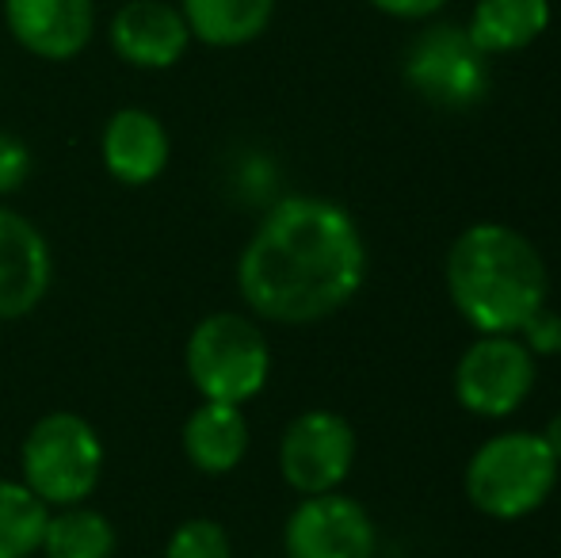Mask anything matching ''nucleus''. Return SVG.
<instances>
[{
	"label": "nucleus",
	"mask_w": 561,
	"mask_h": 558,
	"mask_svg": "<svg viewBox=\"0 0 561 558\" xmlns=\"http://www.w3.org/2000/svg\"><path fill=\"white\" fill-rule=\"evenodd\" d=\"M367 276V246L344 207L318 195L275 203L237 261V287L252 314L310 326L336 314Z\"/></svg>",
	"instance_id": "1"
},
{
	"label": "nucleus",
	"mask_w": 561,
	"mask_h": 558,
	"mask_svg": "<svg viewBox=\"0 0 561 558\" xmlns=\"http://www.w3.org/2000/svg\"><path fill=\"white\" fill-rule=\"evenodd\" d=\"M447 295L478 333H519L547 306V264L512 226H466L447 253Z\"/></svg>",
	"instance_id": "2"
},
{
	"label": "nucleus",
	"mask_w": 561,
	"mask_h": 558,
	"mask_svg": "<svg viewBox=\"0 0 561 558\" xmlns=\"http://www.w3.org/2000/svg\"><path fill=\"white\" fill-rule=\"evenodd\" d=\"M558 467L542 432H501L473 452L466 498L493 521H519L554 493Z\"/></svg>",
	"instance_id": "3"
},
{
	"label": "nucleus",
	"mask_w": 561,
	"mask_h": 558,
	"mask_svg": "<svg viewBox=\"0 0 561 558\" xmlns=\"http://www.w3.org/2000/svg\"><path fill=\"white\" fill-rule=\"evenodd\" d=\"M187 379L203 402L244 406L256 398L272 372V352L260 326L244 314H207L187 337Z\"/></svg>",
	"instance_id": "4"
},
{
	"label": "nucleus",
	"mask_w": 561,
	"mask_h": 558,
	"mask_svg": "<svg viewBox=\"0 0 561 558\" xmlns=\"http://www.w3.org/2000/svg\"><path fill=\"white\" fill-rule=\"evenodd\" d=\"M23 486L46 505H81L100 482L104 444L100 432L77 413H46L23 440Z\"/></svg>",
	"instance_id": "5"
},
{
	"label": "nucleus",
	"mask_w": 561,
	"mask_h": 558,
	"mask_svg": "<svg viewBox=\"0 0 561 558\" xmlns=\"http://www.w3.org/2000/svg\"><path fill=\"white\" fill-rule=\"evenodd\" d=\"M535 356L516 333H481L455 367V395L478 418H508L535 390Z\"/></svg>",
	"instance_id": "6"
},
{
	"label": "nucleus",
	"mask_w": 561,
	"mask_h": 558,
	"mask_svg": "<svg viewBox=\"0 0 561 558\" xmlns=\"http://www.w3.org/2000/svg\"><path fill=\"white\" fill-rule=\"evenodd\" d=\"M355 463V429L333 410H306L287 424L279 470L302 498L333 493Z\"/></svg>",
	"instance_id": "7"
},
{
	"label": "nucleus",
	"mask_w": 561,
	"mask_h": 558,
	"mask_svg": "<svg viewBox=\"0 0 561 558\" xmlns=\"http://www.w3.org/2000/svg\"><path fill=\"white\" fill-rule=\"evenodd\" d=\"M405 81L436 107H470L485 96V54L458 27H428L405 54Z\"/></svg>",
	"instance_id": "8"
},
{
	"label": "nucleus",
	"mask_w": 561,
	"mask_h": 558,
	"mask_svg": "<svg viewBox=\"0 0 561 558\" xmlns=\"http://www.w3.org/2000/svg\"><path fill=\"white\" fill-rule=\"evenodd\" d=\"M287 558H375L378 536L367 509L344 493H313L283 532Z\"/></svg>",
	"instance_id": "9"
},
{
	"label": "nucleus",
	"mask_w": 561,
	"mask_h": 558,
	"mask_svg": "<svg viewBox=\"0 0 561 558\" xmlns=\"http://www.w3.org/2000/svg\"><path fill=\"white\" fill-rule=\"evenodd\" d=\"M4 20L23 50L69 61L92 43L96 0H4Z\"/></svg>",
	"instance_id": "10"
},
{
	"label": "nucleus",
	"mask_w": 561,
	"mask_h": 558,
	"mask_svg": "<svg viewBox=\"0 0 561 558\" xmlns=\"http://www.w3.org/2000/svg\"><path fill=\"white\" fill-rule=\"evenodd\" d=\"M50 249L46 238L15 210L0 207V321L31 314L50 291Z\"/></svg>",
	"instance_id": "11"
},
{
	"label": "nucleus",
	"mask_w": 561,
	"mask_h": 558,
	"mask_svg": "<svg viewBox=\"0 0 561 558\" xmlns=\"http://www.w3.org/2000/svg\"><path fill=\"white\" fill-rule=\"evenodd\" d=\"M192 31L180 8L164 0H130L112 20V46L126 66L169 69L184 58Z\"/></svg>",
	"instance_id": "12"
},
{
	"label": "nucleus",
	"mask_w": 561,
	"mask_h": 558,
	"mask_svg": "<svg viewBox=\"0 0 561 558\" xmlns=\"http://www.w3.org/2000/svg\"><path fill=\"white\" fill-rule=\"evenodd\" d=\"M107 172L118 184H149L164 172L169 164V135H164L161 119L141 107H123L107 119L104 141H100Z\"/></svg>",
	"instance_id": "13"
},
{
	"label": "nucleus",
	"mask_w": 561,
	"mask_h": 558,
	"mask_svg": "<svg viewBox=\"0 0 561 558\" xmlns=\"http://www.w3.org/2000/svg\"><path fill=\"white\" fill-rule=\"evenodd\" d=\"M184 452L203 475H229L249 452V421L241 406L203 402L184 421Z\"/></svg>",
	"instance_id": "14"
},
{
	"label": "nucleus",
	"mask_w": 561,
	"mask_h": 558,
	"mask_svg": "<svg viewBox=\"0 0 561 558\" xmlns=\"http://www.w3.org/2000/svg\"><path fill=\"white\" fill-rule=\"evenodd\" d=\"M547 27L550 0H478L466 35L481 54H512L531 46Z\"/></svg>",
	"instance_id": "15"
},
{
	"label": "nucleus",
	"mask_w": 561,
	"mask_h": 558,
	"mask_svg": "<svg viewBox=\"0 0 561 558\" xmlns=\"http://www.w3.org/2000/svg\"><path fill=\"white\" fill-rule=\"evenodd\" d=\"M180 12L199 43L244 46L264 35L275 15V0H184Z\"/></svg>",
	"instance_id": "16"
},
{
	"label": "nucleus",
	"mask_w": 561,
	"mask_h": 558,
	"mask_svg": "<svg viewBox=\"0 0 561 558\" xmlns=\"http://www.w3.org/2000/svg\"><path fill=\"white\" fill-rule=\"evenodd\" d=\"M115 544V528L104 513L84 505H66L61 513L46 516L38 551H46V558H112Z\"/></svg>",
	"instance_id": "17"
},
{
	"label": "nucleus",
	"mask_w": 561,
	"mask_h": 558,
	"mask_svg": "<svg viewBox=\"0 0 561 558\" xmlns=\"http://www.w3.org/2000/svg\"><path fill=\"white\" fill-rule=\"evenodd\" d=\"M50 505L23 482L0 478V558H31L43 547Z\"/></svg>",
	"instance_id": "18"
},
{
	"label": "nucleus",
	"mask_w": 561,
	"mask_h": 558,
	"mask_svg": "<svg viewBox=\"0 0 561 558\" xmlns=\"http://www.w3.org/2000/svg\"><path fill=\"white\" fill-rule=\"evenodd\" d=\"M164 558H233V551H229V536L222 524L195 516V521H184L172 532Z\"/></svg>",
	"instance_id": "19"
},
{
	"label": "nucleus",
	"mask_w": 561,
	"mask_h": 558,
	"mask_svg": "<svg viewBox=\"0 0 561 558\" xmlns=\"http://www.w3.org/2000/svg\"><path fill=\"white\" fill-rule=\"evenodd\" d=\"M31 176V149L8 130H0V195H12Z\"/></svg>",
	"instance_id": "20"
},
{
	"label": "nucleus",
	"mask_w": 561,
	"mask_h": 558,
	"mask_svg": "<svg viewBox=\"0 0 561 558\" xmlns=\"http://www.w3.org/2000/svg\"><path fill=\"white\" fill-rule=\"evenodd\" d=\"M519 337H524V344L531 349V356H554L561 352V318L550 306H542V310H535L531 318L524 321V329H519Z\"/></svg>",
	"instance_id": "21"
},
{
	"label": "nucleus",
	"mask_w": 561,
	"mask_h": 558,
	"mask_svg": "<svg viewBox=\"0 0 561 558\" xmlns=\"http://www.w3.org/2000/svg\"><path fill=\"white\" fill-rule=\"evenodd\" d=\"M378 12L398 15V20H424V15H436L447 0H370Z\"/></svg>",
	"instance_id": "22"
},
{
	"label": "nucleus",
	"mask_w": 561,
	"mask_h": 558,
	"mask_svg": "<svg viewBox=\"0 0 561 558\" xmlns=\"http://www.w3.org/2000/svg\"><path fill=\"white\" fill-rule=\"evenodd\" d=\"M542 440H547V447L554 452V459L561 463V413H558V418H550V424L542 429Z\"/></svg>",
	"instance_id": "23"
}]
</instances>
